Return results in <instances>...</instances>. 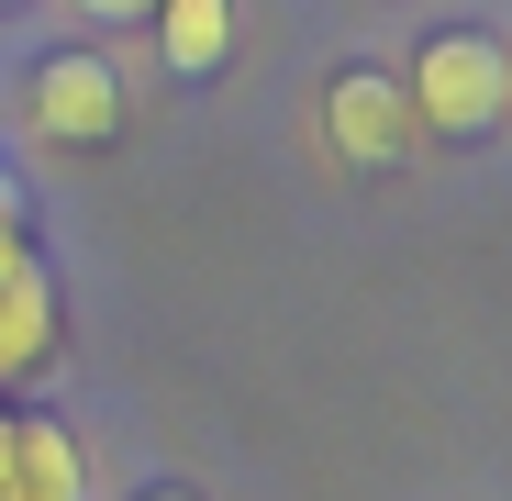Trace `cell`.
I'll return each mask as SVG.
<instances>
[{"instance_id":"cell-8","label":"cell","mask_w":512,"mask_h":501,"mask_svg":"<svg viewBox=\"0 0 512 501\" xmlns=\"http://www.w3.org/2000/svg\"><path fill=\"white\" fill-rule=\"evenodd\" d=\"M145 501H201V490H145Z\"/></svg>"},{"instance_id":"cell-3","label":"cell","mask_w":512,"mask_h":501,"mask_svg":"<svg viewBox=\"0 0 512 501\" xmlns=\"http://www.w3.org/2000/svg\"><path fill=\"white\" fill-rule=\"evenodd\" d=\"M323 134H334L346 167H379V179H390V167L412 156V90L390 67H334L323 78Z\"/></svg>"},{"instance_id":"cell-2","label":"cell","mask_w":512,"mask_h":501,"mask_svg":"<svg viewBox=\"0 0 512 501\" xmlns=\"http://www.w3.org/2000/svg\"><path fill=\"white\" fill-rule=\"evenodd\" d=\"M45 357H56V279H45V257H34V234H23L12 179H0V390L34 379Z\"/></svg>"},{"instance_id":"cell-6","label":"cell","mask_w":512,"mask_h":501,"mask_svg":"<svg viewBox=\"0 0 512 501\" xmlns=\"http://www.w3.org/2000/svg\"><path fill=\"white\" fill-rule=\"evenodd\" d=\"M156 56L179 67V78H212L223 56H234V0H156Z\"/></svg>"},{"instance_id":"cell-4","label":"cell","mask_w":512,"mask_h":501,"mask_svg":"<svg viewBox=\"0 0 512 501\" xmlns=\"http://www.w3.org/2000/svg\"><path fill=\"white\" fill-rule=\"evenodd\" d=\"M23 112H34L45 145H101V134H123V78L101 56H45L34 90H23Z\"/></svg>"},{"instance_id":"cell-1","label":"cell","mask_w":512,"mask_h":501,"mask_svg":"<svg viewBox=\"0 0 512 501\" xmlns=\"http://www.w3.org/2000/svg\"><path fill=\"white\" fill-rule=\"evenodd\" d=\"M412 123H435V134H490L501 123V101H512V56H501V34H479V23H446L435 45L412 56Z\"/></svg>"},{"instance_id":"cell-5","label":"cell","mask_w":512,"mask_h":501,"mask_svg":"<svg viewBox=\"0 0 512 501\" xmlns=\"http://www.w3.org/2000/svg\"><path fill=\"white\" fill-rule=\"evenodd\" d=\"M90 490V457L56 412H0V501H78Z\"/></svg>"},{"instance_id":"cell-7","label":"cell","mask_w":512,"mask_h":501,"mask_svg":"<svg viewBox=\"0 0 512 501\" xmlns=\"http://www.w3.org/2000/svg\"><path fill=\"white\" fill-rule=\"evenodd\" d=\"M67 12H90V23H145L156 0H67Z\"/></svg>"}]
</instances>
